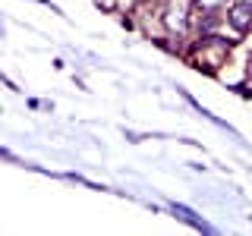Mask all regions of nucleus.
I'll use <instances>...</instances> for the list:
<instances>
[{"mask_svg":"<svg viewBox=\"0 0 252 236\" xmlns=\"http://www.w3.org/2000/svg\"><path fill=\"white\" fill-rule=\"evenodd\" d=\"M227 54H230V44L224 41V38H199V41L192 44V51H189V63H192L195 69H205V73H218L220 66H224Z\"/></svg>","mask_w":252,"mask_h":236,"instance_id":"obj_1","label":"nucleus"},{"mask_svg":"<svg viewBox=\"0 0 252 236\" xmlns=\"http://www.w3.org/2000/svg\"><path fill=\"white\" fill-rule=\"evenodd\" d=\"M161 19H164V29H167L170 35H186V29H189V0H167Z\"/></svg>","mask_w":252,"mask_h":236,"instance_id":"obj_2","label":"nucleus"},{"mask_svg":"<svg viewBox=\"0 0 252 236\" xmlns=\"http://www.w3.org/2000/svg\"><path fill=\"white\" fill-rule=\"evenodd\" d=\"M227 22L240 31V35H246L252 29V0H240V3H233L230 10H227Z\"/></svg>","mask_w":252,"mask_h":236,"instance_id":"obj_3","label":"nucleus"},{"mask_svg":"<svg viewBox=\"0 0 252 236\" xmlns=\"http://www.w3.org/2000/svg\"><path fill=\"white\" fill-rule=\"evenodd\" d=\"M173 214H180V217L186 220V224L199 227V230H208V224H205V220H199V217H195V211H189V208H183V205H173Z\"/></svg>","mask_w":252,"mask_h":236,"instance_id":"obj_4","label":"nucleus"},{"mask_svg":"<svg viewBox=\"0 0 252 236\" xmlns=\"http://www.w3.org/2000/svg\"><path fill=\"white\" fill-rule=\"evenodd\" d=\"M192 3L199 6L202 13H208V16H211V13H215V10H220V6H224L227 0H192Z\"/></svg>","mask_w":252,"mask_h":236,"instance_id":"obj_5","label":"nucleus"}]
</instances>
